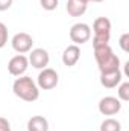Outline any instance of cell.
<instances>
[{
  "label": "cell",
  "mask_w": 129,
  "mask_h": 131,
  "mask_svg": "<svg viewBox=\"0 0 129 131\" xmlns=\"http://www.w3.org/2000/svg\"><path fill=\"white\" fill-rule=\"evenodd\" d=\"M94 58H96L100 73H106V72L120 69V58L112 52L109 44L94 46Z\"/></svg>",
  "instance_id": "cell-1"
},
{
  "label": "cell",
  "mask_w": 129,
  "mask_h": 131,
  "mask_svg": "<svg viewBox=\"0 0 129 131\" xmlns=\"http://www.w3.org/2000/svg\"><path fill=\"white\" fill-rule=\"evenodd\" d=\"M12 92L26 102H35L40 98V89L31 76H18L12 84Z\"/></svg>",
  "instance_id": "cell-2"
},
{
  "label": "cell",
  "mask_w": 129,
  "mask_h": 131,
  "mask_svg": "<svg viewBox=\"0 0 129 131\" xmlns=\"http://www.w3.org/2000/svg\"><path fill=\"white\" fill-rule=\"evenodd\" d=\"M93 47L100 44H108L111 38V20L106 17H99L93 23Z\"/></svg>",
  "instance_id": "cell-3"
},
{
  "label": "cell",
  "mask_w": 129,
  "mask_h": 131,
  "mask_svg": "<svg viewBox=\"0 0 129 131\" xmlns=\"http://www.w3.org/2000/svg\"><path fill=\"white\" fill-rule=\"evenodd\" d=\"M58 82H59L58 72L50 69V67L43 69L38 75V79H36V85L40 90H52L58 85Z\"/></svg>",
  "instance_id": "cell-4"
},
{
  "label": "cell",
  "mask_w": 129,
  "mask_h": 131,
  "mask_svg": "<svg viewBox=\"0 0 129 131\" xmlns=\"http://www.w3.org/2000/svg\"><path fill=\"white\" fill-rule=\"evenodd\" d=\"M68 35H70V40L73 41V44H76V46L85 44L91 38V28L87 23H74L70 28Z\"/></svg>",
  "instance_id": "cell-5"
},
{
  "label": "cell",
  "mask_w": 129,
  "mask_h": 131,
  "mask_svg": "<svg viewBox=\"0 0 129 131\" xmlns=\"http://www.w3.org/2000/svg\"><path fill=\"white\" fill-rule=\"evenodd\" d=\"M11 46L17 53H28L32 50L33 46V38L32 35H29L28 32H18L15 34L11 40Z\"/></svg>",
  "instance_id": "cell-6"
},
{
  "label": "cell",
  "mask_w": 129,
  "mask_h": 131,
  "mask_svg": "<svg viewBox=\"0 0 129 131\" xmlns=\"http://www.w3.org/2000/svg\"><path fill=\"white\" fill-rule=\"evenodd\" d=\"M120 110H122V101L115 96H105L99 102V111L103 116L111 117V116L117 114Z\"/></svg>",
  "instance_id": "cell-7"
},
{
  "label": "cell",
  "mask_w": 129,
  "mask_h": 131,
  "mask_svg": "<svg viewBox=\"0 0 129 131\" xmlns=\"http://www.w3.org/2000/svg\"><path fill=\"white\" fill-rule=\"evenodd\" d=\"M28 67H29L28 57L23 55V53H18V55L12 57L9 60V63H8V72L12 76H17L18 78V76H23L24 75V72L28 70Z\"/></svg>",
  "instance_id": "cell-8"
},
{
  "label": "cell",
  "mask_w": 129,
  "mask_h": 131,
  "mask_svg": "<svg viewBox=\"0 0 129 131\" xmlns=\"http://www.w3.org/2000/svg\"><path fill=\"white\" fill-rule=\"evenodd\" d=\"M29 64L35 67V69H46L49 66V61H50V57H49V52L46 49H41V47H36V49H32L29 52Z\"/></svg>",
  "instance_id": "cell-9"
},
{
  "label": "cell",
  "mask_w": 129,
  "mask_h": 131,
  "mask_svg": "<svg viewBox=\"0 0 129 131\" xmlns=\"http://www.w3.org/2000/svg\"><path fill=\"white\" fill-rule=\"evenodd\" d=\"M122 78H123V75H122L120 69L112 70V72H106V73H100V84L105 89H114L122 82Z\"/></svg>",
  "instance_id": "cell-10"
},
{
  "label": "cell",
  "mask_w": 129,
  "mask_h": 131,
  "mask_svg": "<svg viewBox=\"0 0 129 131\" xmlns=\"http://www.w3.org/2000/svg\"><path fill=\"white\" fill-rule=\"evenodd\" d=\"M79 58H81V49H79V46H76V44L67 46L64 49V52H62V63H64V66H67V67L76 66V63L79 61Z\"/></svg>",
  "instance_id": "cell-11"
},
{
  "label": "cell",
  "mask_w": 129,
  "mask_h": 131,
  "mask_svg": "<svg viewBox=\"0 0 129 131\" xmlns=\"http://www.w3.org/2000/svg\"><path fill=\"white\" fill-rule=\"evenodd\" d=\"M87 8H88V3L84 2V0H68L67 6H65L68 15H71V17H81V15H84L85 11H87Z\"/></svg>",
  "instance_id": "cell-12"
},
{
  "label": "cell",
  "mask_w": 129,
  "mask_h": 131,
  "mask_svg": "<svg viewBox=\"0 0 129 131\" xmlns=\"http://www.w3.org/2000/svg\"><path fill=\"white\" fill-rule=\"evenodd\" d=\"M28 131H49V121L44 116H32L28 121Z\"/></svg>",
  "instance_id": "cell-13"
},
{
  "label": "cell",
  "mask_w": 129,
  "mask_h": 131,
  "mask_svg": "<svg viewBox=\"0 0 129 131\" xmlns=\"http://www.w3.org/2000/svg\"><path fill=\"white\" fill-rule=\"evenodd\" d=\"M100 131H122V124L117 119L108 117L100 124Z\"/></svg>",
  "instance_id": "cell-14"
},
{
  "label": "cell",
  "mask_w": 129,
  "mask_h": 131,
  "mask_svg": "<svg viewBox=\"0 0 129 131\" xmlns=\"http://www.w3.org/2000/svg\"><path fill=\"white\" fill-rule=\"evenodd\" d=\"M117 87V98L123 102L129 101V82H120Z\"/></svg>",
  "instance_id": "cell-15"
},
{
  "label": "cell",
  "mask_w": 129,
  "mask_h": 131,
  "mask_svg": "<svg viewBox=\"0 0 129 131\" xmlns=\"http://www.w3.org/2000/svg\"><path fill=\"white\" fill-rule=\"evenodd\" d=\"M59 0H40V5L44 11H55L58 8Z\"/></svg>",
  "instance_id": "cell-16"
},
{
  "label": "cell",
  "mask_w": 129,
  "mask_h": 131,
  "mask_svg": "<svg viewBox=\"0 0 129 131\" xmlns=\"http://www.w3.org/2000/svg\"><path fill=\"white\" fill-rule=\"evenodd\" d=\"M8 43V28L5 23L0 21V49H3Z\"/></svg>",
  "instance_id": "cell-17"
},
{
  "label": "cell",
  "mask_w": 129,
  "mask_h": 131,
  "mask_svg": "<svg viewBox=\"0 0 129 131\" xmlns=\"http://www.w3.org/2000/svg\"><path fill=\"white\" fill-rule=\"evenodd\" d=\"M119 46L123 52H129V34H123L119 40Z\"/></svg>",
  "instance_id": "cell-18"
},
{
  "label": "cell",
  "mask_w": 129,
  "mask_h": 131,
  "mask_svg": "<svg viewBox=\"0 0 129 131\" xmlns=\"http://www.w3.org/2000/svg\"><path fill=\"white\" fill-rule=\"evenodd\" d=\"M0 131H12L11 130V124L6 117H0Z\"/></svg>",
  "instance_id": "cell-19"
},
{
  "label": "cell",
  "mask_w": 129,
  "mask_h": 131,
  "mask_svg": "<svg viewBox=\"0 0 129 131\" xmlns=\"http://www.w3.org/2000/svg\"><path fill=\"white\" fill-rule=\"evenodd\" d=\"M14 0H0V11H8L12 6Z\"/></svg>",
  "instance_id": "cell-20"
},
{
  "label": "cell",
  "mask_w": 129,
  "mask_h": 131,
  "mask_svg": "<svg viewBox=\"0 0 129 131\" xmlns=\"http://www.w3.org/2000/svg\"><path fill=\"white\" fill-rule=\"evenodd\" d=\"M90 2H96V3H100V2H103V0H90Z\"/></svg>",
  "instance_id": "cell-21"
}]
</instances>
